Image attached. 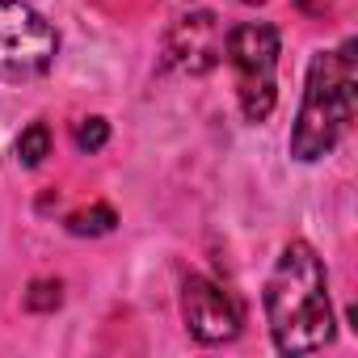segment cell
I'll return each instance as SVG.
<instances>
[{"instance_id": "cell-1", "label": "cell", "mask_w": 358, "mask_h": 358, "mask_svg": "<svg viewBox=\"0 0 358 358\" xmlns=\"http://www.w3.org/2000/svg\"><path fill=\"white\" fill-rule=\"evenodd\" d=\"M266 320L278 354H312L333 341V303L324 262L308 241H291L266 278Z\"/></svg>"}, {"instance_id": "cell-9", "label": "cell", "mask_w": 358, "mask_h": 358, "mask_svg": "<svg viewBox=\"0 0 358 358\" xmlns=\"http://www.w3.org/2000/svg\"><path fill=\"white\" fill-rule=\"evenodd\" d=\"M106 139H110V122H106V118H85V122H76V148H80V152H101Z\"/></svg>"}, {"instance_id": "cell-10", "label": "cell", "mask_w": 358, "mask_h": 358, "mask_svg": "<svg viewBox=\"0 0 358 358\" xmlns=\"http://www.w3.org/2000/svg\"><path fill=\"white\" fill-rule=\"evenodd\" d=\"M59 299H64V287H59V282H34V287L26 291V308H30V312H55Z\"/></svg>"}, {"instance_id": "cell-4", "label": "cell", "mask_w": 358, "mask_h": 358, "mask_svg": "<svg viewBox=\"0 0 358 358\" xmlns=\"http://www.w3.org/2000/svg\"><path fill=\"white\" fill-rule=\"evenodd\" d=\"M55 26L22 0H0V80H34L55 64Z\"/></svg>"}, {"instance_id": "cell-6", "label": "cell", "mask_w": 358, "mask_h": 358, "mask_svg": "<svg viewBox=\"0 0 358 358\" xmlns=\"http://www.w3.org/2000/svg\"><path fill=\"white\" fill-rule=\"evenodd\" d=\"M224 30H220V17L211 9H194L186 17H177L173 30L164 34V68H177V72H190V76H203L220 64L224 55Z\"/></svg>"}, {"instance_id": "cell-3", "label": "cell", "mask_w": 358, "mask_h": 358, "mask_svg": "<svg viewBox=\"0 0 358 358\" xmlns=\"http://www.w3.org/2000/svg\"><path fill=\"white\" fill-rule=\"evenodd\" d=\"M224 55L236 72V97L249 122H266L278 106V30L270 22H245L228 30Z\"/></svg>"}, {"instance_id": "cell-8", "label": "cell", "mask_w": 358, "mask_h": 358, "mask_svg": "<svg viewBox=\"0 0 358 358\" xmlns=\"http://www.w3.org/2000/svg\"><path fill=\"white\" fill-rule=\"evenodd\" d=\"M114 224H118V215H114V207H106V203L68 215V232H72V236H106Z\"/></svg>"}, {"instance_id": "cell-7", "label": "cell", "mask_w": 358, "mask_h": 358, "mask_svg": "<svg viewBox=\"0 0 358 358\" xmlns=\"http://www.w3.org/2000/svg\"><path fill=\"white\" fill-rule=\"evenodd\" d=\"M47 156H51V127H47V122H30V127L17 135V160H22L26 169H38Z\"/></svg>"}, {"instance_id": "cell-2", "label": "cell", "mask_w": 358, "mask_h": 358, "mask_svg": "<svg viewBox=\"0 0 358 358\" xmlns=\"http://www.w3.org/2000/svg\"><path fill=\"white\" fill-rule=\"evenodd\" d=\"M358 43L345 38L337 51H316L308 64V85L303 101L291 127V156L312 164L337 148L345 127L354 122L358 106V64H354Z\"/></svg>"}, {"instance_id": "cell-5", "label": "cell", "mask_w": 358, "mask_h": 358, "mask_svg": "<svg viewBox=\"0 0 358 358\" xmlns=\"http://www.w3.org/2000/svg\"><path fill=\"white\" fill-rule=\"evenodd\" d=\"M182 320L190 329L194 341L203 345H220V341H232L245 324L241 316V303L211 278L203 274H190L182 282Z\"/></svg>"}, {"instance_id": "cell-11", "label": "cell", "mask_w": 358, "mask_h": 358, "mask_svg": "<svg viewBox=\"0 0 358 358\" xmlns=\"http://www.w3.org/2000/svg\"><path fill=\"white\" fill-rule=\"evenodd\" d=\"M241 5H262V0H241Z\"/></svg>"}]
</instances>
